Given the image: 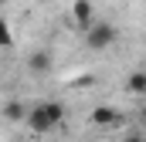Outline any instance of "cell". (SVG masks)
<instances>
[{"instance_id": "ba28073f", "label": "cell", "mask_w": 146, "mask_h": 142, "mask_svg": "<svg viewBox=\"0 0 146 142\" xmlns=\"http://www.w3.org/2000/svg\"><path fill=\"white\" fill-rule=\"evenodd\" d=\"M0 47H14V34H10L7 17H0Z\"/></svg>"}, {"instance_id": "277c9868", "label": "cell", "mask_w": 146, "mask_h": 142, "mask_svg": "<svg viewBox=\"0 0 146 142\" xmlns=\"http://www.w3.org/2000/svg\"><path fill=\"white\" fill-rule=\"evenodd\" d=\"M72 24L82 31V34L95 24V7H92V0H75L72 3Z\"/></svg>"}, {"instance_id": "3957f363", "label": "cell", "mask_w": 146, "mask_h": 142, "mask_svg": "<svg viewBox=\"0 0 146 142\" xmlns=\"http://www.w3.org/2000/svg\"><path fill=\"white\" fill-rule=\"evenodd\" d=\"M88 122L95 125V129H122L126 125V115L119 112V108H112V105H95L92 108V115H88Z\"/></svg>"}, {"instance_id": "8fae6325", "label": "cell", "mask_w": 146, "mask_h": 142, "mask_svg": "<svg viewBox=\"0 0 146 142\" xmlns=\"http://www.w3.org/2000/svg\"><path fill=\"white\" fill-rule=\"evenodd\" d=\"M3 3H7V0H0V7H3Z\"/></svg>"}, {"instance_id": "9c48e42d", "label": "cell", "mask_w": 146, "mask_h": 142, "mask_svg": "<svg viewBox=\"0 0 146 142\" xmlns=\"http://www.w3.org/2000/svg\"><path fill=\"white\" fill-rule=\"evenodd\" d=\"M122 142H146V132H126Z\"/></svg>"}, {"instance_id": "6da1fadb", "label": "cell", "mask_w": 146, "mask_h": 142, "mask_svg": "<svg viewBox=\"0 0 146 142\" xmlns=\"http://www.w3.org/2000/svg\"><path fill=\"white\" fill-rule=\"evenodd\" d=\"M24 125H27L31 135H51L54 129L65 125V105L61 102H37V105L27 108Z\"/></svg>"}, {"instance_id": "8992f818", "label": "cell", "mask_w": 146, "mask_h": 142, "mask_svg": "<svg viewBox=\"0 0 146 142\" xmlns=\"http://www.w3.org/2000/svg\"><path fill=\"white\" fill-rule=\"evenodd\" d=\"M0 115H3L7 122H24V118H27V105H24L21 98H7L3 108H0Z\"/></svg>"}, {"instance_id": "30bf717a", "label": "cell", "mask_w": 146, "mask_h": 142, "mask_svg": "<svg viewBox=\"0 0 146 142\" xmlns=\"http://www.w3.org/2000/svg\"><path fill=\"white\" fill-rule=\"evenodd\" d=\"M139 125H143V129H146V105L139 108Z\"/></svg>"}, {"instance_id": "5b68a950", "label": "cell", "mask_w": 146, "mask_h": 142, "mask_svg": "<svg viewBox=\"0 0 146 142\" xmlns=\"http://www.w3.org/2000/svg\"><path fill=\"white\" fill-rule=\"evenodd\" d=\"M27 71H31L34 78H44L48 71H54L51 51H31V54H27Z\"/></svg>"}, {"instance_id": "52a82bcc", "label": "cell", "mask_w": 146, "mask_h": 142, "mask_svg": "<svg viewBox=\"0 0 146 142\" xmlns=\"http://www.w3.org/2000/svg\"><path fill=\"white\" fill-rule=\"evenodd\" d=\"M126 91H133V95H146V71H129V78H126Z\"/></svg>"}, {"instance_id": "7a4b0ae2", "label": "cell", "mask_w": 146, "mask_h": 142, "mask_svg": "<svg viewBox=\"0 0 146 142\" xmlns=\"http://www.w3.org/2000/svg\"><path fill=\"white\" fill-rule=\"evenodd\" d=\"M115 37H119L115 24H109V20H95V24L85 31V47H88V51H106V47L115 44Z\"/></svg>"}]
</instances>
